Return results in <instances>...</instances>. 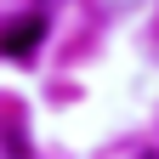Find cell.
<instances>
[{"label":"cell","instance_id":"obj_2","mask_svg":"<svg viewBox=\"0 0 159 159\" xmlns=\"http://www.w3.org/2000/svg\"><path fill=\"white\" fill-rule=\"evenodd\" d=\"M142 159H153V153H142Z\"/></svg>","mask_w":159,"mask_h":159},{"label":"cell","instance_id":"obj_1","mask_svg":"<svg viewBox=\"0 0 159 159\" xmlns=\"http://www.w3.org/2000/svg\"><path fill=\"white\" fill-rule=\"evenodd\" d=\"M46 40L40 17H17V23H0V57H34V46Z\"/></svg>","mask_w":159,"mask_h":159}]
</instances>
